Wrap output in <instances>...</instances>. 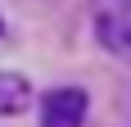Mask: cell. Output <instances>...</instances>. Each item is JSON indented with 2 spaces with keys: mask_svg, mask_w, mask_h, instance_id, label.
Masks as SVG:
<instances>
[{
  "mask_svg": "<svg viewBox=\"0 0 131 127\" xmlns=\"http://www.w3.org/2000/svg\"><path fill=\"white\" fill-rule=\"evenodd\" d=\"M86 123V91L54 86L41 100V127H81Z\"/></svg>",
  "mask_w": 131,
  "mask_h": 127,
  "instance_id": "obj_1",
  "label": "cell"
},
{
  "mask_svg": "<svg viewBox=\"0 0 131 127\" xmlns=\"http://www.w3.org/2000/svg\"><path fill=\"white\" fill-rule=\"evenodd\" d=\"M95 27H100V41L108 50H118V55L131 59V0H100Z\"/></svg>",
  "mask_w": 131,
  "mask_h": 127,
  "instance_id": "obj_2",
  "label": "cell"
},
{
  "mask_svg": "<svg viewBox=\"0 0 131 127\" xmlns=\"http://www.w3.org/2000/svg\"><path fill=\"white\" fill-rule=\"evenodd\" d=\"M27 100H32L27 77H23V73H9V68H0V114H23Z\"/></svg>",
  "mask_w": 131,
  "mask_h": 127,
  "instance_id": "obj_3",
  "label": "cell"
}]
</instances>
